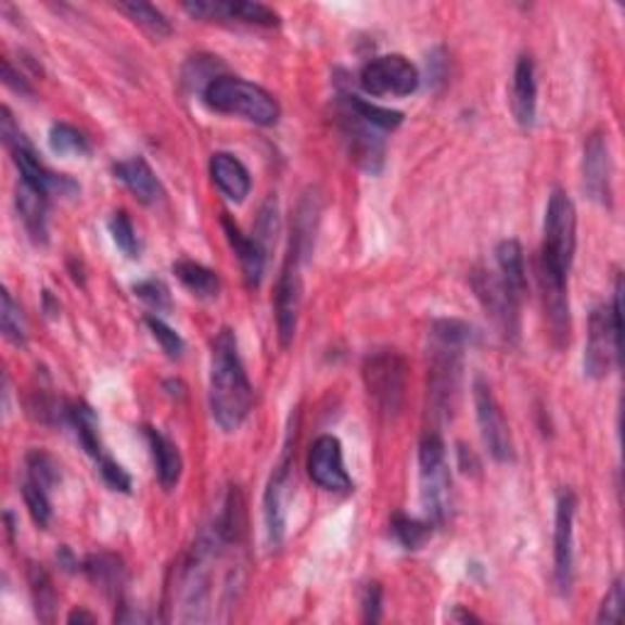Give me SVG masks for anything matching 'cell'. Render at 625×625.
<instances>
[{
  "label": "cell",
  "instance_id": "cell-5",
  "mask_svg": "<svg viewBox=\"0 0 625 625\" xmlns=\"http://www.w3.org/2000/svg\"><path fill=\"white\" fill-rule=\"evenodd\" d=\"M420 467V501H423L425 518L435 527L445 525L452 518L455 494L452 476H449L445 443L437 430H428L418 447Z\"/></svg>",
  "mask_w": 625,
  "mask_h": 625
},
{
  "label": "cell",
  "instance_id": "cell-15",
  "mask_svg": "<svg viewBox=\"0 0 625 625\" xmlns=\"http://www.w3.org/2000/svg\"><path fill=\"white\" fill-rule=\"evenodd\" d=\"M183 10L199 20H230V23L257 27H277L281 23L277 10L252 0H195V3H183Z\"/></svg>",
  "mask_w": 625,
  "mask_h": 625
},
{
  "label": "cell",
  "instance_id": "cell-36",
  "mask_svg": "<svg viewBox=\"0 0 625 625\" xmlns=\"http://www.w3.org/2000/svg\"><path fill=\"white\" fill-rule=\"evenodd\" d=\"M20 492H23L25 506H27L29 515H33V521L39 527H49V523H52V501H49L47 488L37 486L35 482L25 479L23 486H20Z\"/></svg>",
  "mask_w": 625,
  "mask_h": 625
},
{
  "label": "cell",
  "instance_id": "cell-18",
  "mask_svg": "<svg viewBox=\"0 0 625 625\" xmlns=\"http://www.w3.org/2000/svg\"><path fill=\"white\" fill-rule=\"evenodd\" d=\"M220 222H222L225 238H228L230 247L234 250V254H238L244 281H247L250 289H257L264 279V267H267V254L269 252L262 247L257 238H250V234H244L240 225L234 222L228 213H222Z\"/></svg>",
  "mask_w": 625,
  "mask_h": 625
},
{
  "label": "cell",
  "instance_id": "cell-25",
  "mask_svg": "<svg viewBox=\"0 0 625 625\" xmlns=\"http://www.w3.org/2000/svg\"><path fill=\"white\" fill-rule=\"evenodd\" d=\"M496 257V271L498 277L506 281V286L511 289L515 296H525L527 277H525V257L523 247L518 240H501L494 250Z\"/></svg>",
  "mask_w": 625,
  "mask_h": 625
},
{
  "label": "cell",
  "instance_id": "cell-26",
  "mask_svg": "<svg viewBox=\"0 0 625 625\" xmlns=\"http://www.w3.org/2000/svg\"><path fill=\"white\" fill-rule=\"evenodd\" d=\"M68 425L74 428V433L78 437V443L86 449L88 457H93L95 462L105 455L103 439H101V423H98L95 410L78 400V404H68Z\"/></svg>",
  "mask_w": 625,
  "mask_h": 625
},
{
  "label": "cell",
  "instance_id": "cell-38",
  "mask_svg": "<svg viewBox=\"0 0 625 625\" xmlns=\"http://www.w3.org/2000/svg\"><path fill=\"white\" fill-rule=\"evenodd\" d=\"M277 232H279V205L277 199H271L262 205L259 211V220H257V228H254V238L262 244L264 250H271L273 240H277Z\"/></svg>",
  "mask_w": 625,
  "mask_h": 625
},
{
  "label": "cell",
  "instance_id": "cell-20",
  "mask_svg": "<svg viewBox=\"0 0 625 625\" xmlns=\"http://www.w3.org/2000/svg\"><path fill=\"white\" fill-rule=\"evenodd\" d=\"M117 179H120L127 189L135 193V199L144 205H156L164 199L162 181L156 179V174L146 160L142 156H132V160L117 162L113 166Z\"/></svg>",
  "mask_w": 625,
  "mask_h": 625
},
{
  "label": "cell",
  "instance_id": "cell-16",
  "mask_svg": "<svg viewBox=\"0 0 625 625\" xmlns=\"http://www.w3.org/2000/svg\"><path fill=\"white\" fill-rule=\"evenodd\" d=\"M584 189L589 193V199L611 205V176H613V164H611V150H609V137L603 132H591L584 142Z\"/></svg>",
  "mask_w": 625,
  "mask_h": 625
},
{
  "label": "cell",
  "instance_id": "cell-17",
  "mask_svg": "<svg viewBox=\"0 0 625 625\" xmlns=\"http://www.w3.org/2000/svg\"><path fill=\"white\" fill-rule=\"evenodd\" d=\"M291 437L283 452L281 462L273 469L269 479L267 494H264V521H267V535L273 547L283 543V533H286V494H289V476H291Z\"/></svg>",
  "mask_w": 625,
  "mask_h": 625
},
{
  "label": "cell",
  "instance_id": "cell-14",
  "mask_svg": "<svg viewBox=\"0 0 625 625\" xmlns=\"http://www.w3.org/2000/svg\"><path fill=\"white\" fill-rule=\"evenodd\" d=\"M308 474L320 488L332 494H349L352 479L342 459V445L335 435H320L310 445L308 452Z\"/></svg>",
  "mask_w": 625,
  "mask_h": 625
},
{
  "label": "cell",
  "instance_id": "cell-2",
  "mask_svg": "<svg viewBox=\"0 0 625 625\" xmlns=\"http://www.w3.org/2000/svg\"><path fill=\"white\" fill-rule=\"evenodd\" d=\"M252 384L244 371L238 337L222 328L213 340L211 357V413L225 433L238 430L252 410Z\"/></svg>",
  "mask_w": 625,
  "mask_h": 625
},
{
  "label": "cell",
  "instance_id": "cell-42",
  "mask_svg": "<svg viewBox=\"0 0 625 625\" xmlns=\"http://www.w3.org/2000/svg\"><path fill=\"white\" fill-rule=\"evenodd\" d=\"M381 603H384V589L379 582H369L361 594V611H365L367 623L381 621Z\"/></svg>",
  "mask_w": 625,
  "mask_h": 625
},
{
  "label": "cell",
  "instance_id": "cell-23",
  "mask_svg": "<svg viewBox=\"0 0 625 625\" xmlns=\"http://www.w3.org/2000/svg\"><path fill=\"white\" fill-rule=\"evenodd\" d=\"M47 205H49V195L33 189V186L25 181H20L17 193H15V208H17L20 220H23L25 225L29 240H33L35 244H47L49 240Z\"/></svg>",
  "mask_w": 625,
  "mask_h": 625
},
{
  "label": "cell",
  "instance_id": "cell-46",
  "mask_svg": "<svg viewBox=\"0 0 625 625\" xmlns=\"http://www.w3.org/2000/svg\"><path fill=\"white\" fill-rule=\"evenodd\" d=\"M449 621H457V623H479L482 618H479V615H474V613L464 611L462 605H455V611L449 613Z\"/></svg>",
  "mask_w": 625,
  "mask_h": 625
},
{
  "label": "cell",
  "instance_id": "cell-32",
  "mask_svg": "<svg viewBox=\"0 0 625 625\" xmlns=\"http://www.w3.org/2000/svg\"><path fill=\"white\" fill-rule=\"evenodd\" d=\"M117 10L125 13L132 20L135 25H140L146 33L154 37H169L171 35V25L162 10H156L150 3H117Z\"/></svg>",
  "mask_w": 625,
  "mask_h": 625
},
{
  "label": "cell",
  "instance_id": "cell-29",
  "mask_svg": "<svg viewBox=\"0 0 625 625\" xmlns=\"http://www.w3.org/2000/svg\"><path fill=\"white\" fill-rule=\"evenodd\" d=\"M29 591H33L35 611L39 621H52L54 618V605H56V591L52 586V576L44 570L42 564H29L27 570Z\"/></svg>",
  "mask_w": 625,
  "mask_h": 625
},
{
  "label": "cell",
  "instance_id": "cell-12",
  "mask_svg": "<svg viewBox=\"0 0 625 625\" xmlns=\"http://www.w3.org/2000/svg\"><path fill=\"white\" fill-rule=\"evenodd\" d=\"M574 515L576 496L570 488L557 494L554 506V586L560 596H570L574 584Z\"/></svg>",
  "mask_w": 625,
  "mask_h": 625
},
{
  "label": "cell",
  "instance_id": "cell-34",
  "mask_svg": "<svg viewBox=\"0 0 625 625\" xmlns=\"http://www.w3.org/2000/svg\"><path fill=\"white\" fill-rule=\"evenodd\" d=\"M0 330L17 347H23L27 342V322L23 308L10 296V291H3V296H0Z\"/></svg>",
  "mask_w": 625,
  "mask_h": 625
},
{
  "label": "cell",
  "instance_id": "cell-47",
  "mask_svg": "<svg viewBox=\"0 0 625 625\" xmlns=\"http://www.w3.org/2000/svg\"><path fill=\"white\" fill-rule=\"evenodd\" d=\"M68 623H95V615L86 611H72L68 613Z\"/></svg>",
  "mask_w": 625,
  "mask_h": 625
},
{
  "label": "cell",
  "instance_id": "cell-33",
  "mask_svg": "<svg viewBox=\"0 0 625 625\" xmlns=\"http://www.w3.org/2000/svg\"><path fill=\"white\" fill-rule=\"evenodd\" d=\"M25 469L29 482L47 488V492H52V488L62 482V472H59L56 459L52 455H47L44 449H29L25 455Z\"/></svg>",
  "mask_w": 625,
  "mask_h": 625
},
{
  "label": "cell",
  "instance_id": "cell-30",
  "mask_svg": "<svg viewBox=\"0 0 625 625\" xmlns=\"http://www.w3.org/2000/svg\"><path fill=\"white\" fill-rule=\"evenodd\" d=\"M433 523L418 521V518H410L404 513H396L394 521H391V535L396 537V543L404 547V550H420L433 535Z\"/></svg>",
  "mask_w": 625,
  "mask_h": 625
},
{
  "label": "cell",
  "instance_id": "cell-40",
  "mask_svg": "<svg viewBox=\"0 0 625 625\" xmlns=\"http://www.w3.org/2000/svg\"><path fill=\"white\" fill-rule=\"evenodd\" d=\"M135 293L154 310H169L171 308V293H169V289H166V283L160 279L140 281L135 286Z\"/></svg>",
  "mask_w": 625,
  "mask_h": 625
},
{
  "label": "cell",
  "instance_id": "cell-22",
  "mask_svg": "<svg viewBox=\"0 0 625 625\" xmlns=\"http://www.w3.org/2000/svg\"><path fill=\"white\" fill-rule=\"evenodd\" d=\"M144 437H146V445H150V452L154 459V469H156V479H160L162 488L166 492H171L179 484L181 472H183V459L179 447L171 437H166L162 430L156 428H144Z\"/></svg>",
  "mask_w": 625,
  "mask_h": 625
},
{
  "label": "cell",
  "instance_id": "cell-6",
  "mask_svg": "<svg viewBox=\"0 0 625 625\" xmlns=\"http://www.w3.org/2000/svg\"><path fill=\"white\" fill-rule=\"evenodd\" d=\"M621 298L623 279L615 277L613 301L591 310L589 337H586L584 349V371L589 379H605L621 365Z\"/></svg>",
  "mask_w": 625,
  "mask_h": 625
},
{
  "label": "cell",
  "instance_id": "cell-13",
  "mask_svg": "<svg viewBox=\"0 0 625 625\" xmlns=\"http://www.w3.org/2000/svg\"><path fill=\"white\" fill-rule=\"evenodd\" d=\"M301 257L289 250L286 264L277 279V293H273V312H277V330L279 342L286 349L298 330V312H301Z\"/></svg>",
  "mask_w": 625,
  "mask_h": 625
},
{
  "label": "cell",
  "instance_id": "cell-11",
  "mask_svg": "<svg viewBox=\"0 0 625 625\" xmlns=\"http://www.w3.org/2000/svg\"><path fill=\"white\" fill-rule=\"evenodd\" d=\"M474 408H476V420L479 430H482V439L496 462H513V439L511 430L503 418V410L498 406V400L494 396L488 381L476 377L474 379Z\"/></svg>",
  "mask_w": 625,
  "mask_h": 625
},
{
  "label": "cell",
  "instance_id": "cell-7",
  "mask_svg": "<svg viewBox=\"0 0 625 625\" xmlns=\"http://www.w3.org/2000/svg\"><path fill=\"white\" fill-rule=\"evenodd\" d=\"M472 289L482 303L486 316L494 320V326L501 332L506 342L515 345L521 337V303L523 298L506 286V281L498 277L496 269L479 267L472 271Z\"/></svg>",
  "mask_w": 625,
  "mask_h": 625
},
{
  "label": "cell",
  "instance_id": "cell-43",
  "mask_svg": "<svg viewBox=\"0 0 625 625\" xmlns=\"http://www.w3.org/2000/svg\"><path fill=\"white\" fill-rule=\"evenodd\" d=\"M3 81L8 88H13L15 93L20 95H33V86L27 84V78L15 72L13 64H10V59H3Z\"/></svg>",
  "mask_w": 625,
  "mask_h": 625
},
{
  "label": "cell",
  "instance_id": "cell-10",
  "mask_svg": "<svg viewBox=\"0 0 625 625\" xmlns=\"http://www.w3.org/2000/svg\"><path fill=\"white\" fill-rule=\"evenodd\" d=\"M337 123L342 140L347 142V152L352 160H355L365 171L379 174L381 166H384L386 154L384 137H381L384 132L361 120V117L352 111L345 101H340V98H337Z\"/></svg>",
  "mask_w": 625,
  "mask_h": 625
},
{
  "label": "cell",
  "instance_id": "cell-27",
  "mask_svg": "<svg viewBox=\"0 0 625 625\" xmlns=\"http://www.w3.org/2000/svg\"><path fill=\"white\" fill-rule=\"evenodd\" d=\"M174 273H176V279H179L195 298H203V301L218 298L220 277L213 269L203 267V264H199V262L181 259V262L174 264Z\"/></svg>",
  "mask_w": 625,
  "mask_h": 625
},
{
  "label": "cell",
  "instance_id": "cell-9",
  "mask_svg": "<svg viewBox=\"0 0 625 625\" xmlns=\"http://www.w3.org/2000/svg\"><path fill=\"white\" fill-rule=\"evenodd\" d=\"M361 91L369 95H410L418 91L420 74L418 68L400 54L377 56L361 66L359 72Z\"/></svg>",
  "mask_w": 625,
  "mask_h": 625
},
{
  "label": "cell",
  "instance_id": "cell-39",
  "mask_svg": "<svg viewBox=\"0 0 625 625\" xmlns=\"http://www.w3.org/2000/svg\"><path fill=\"white\" fill-rule=\"evenodd\" d=\"M98 472H101L105 486L113 488V492H120V494L132 492V476L127 474V469L123 464H117L113 457L103 455L101 459H98Z\"/></svg>",
  "mask_w": 625,
  "mask_h": 625
},
{
  "label": "cell",
  "instance_id": "cell-19",
  "mask_svg": "<svg viewBox=\"0 0 625 625\" xmlns=\"http://www.w3.org/2000/svg\"><path fill=\"white\" fill-rule=\"evenodd\" d=\"M511 107L513 115L521 127H533L537 115V76H535V62L531 54H523L515 62L513 68V84H511Z\"/></svg>",
  "mask_w": 625,
  "mask_h": 625
},
{
  "label": "cell",
  "instance_id": "cell-45",
  "mask_svg": "<svg viewBox=\"0 0 625 625\" xmlns=\"http://www.w3.org/2000/svg\"><path fill=\"white\" fill-rule=\"evenodd\" d=\"M457 455H459V464H462V469H464V472H467V474H469V464H472V469H474V472H476V469H479V462H476V457H474L472 452H469V449H467L464 445H459V449H457Z\"/></svg>",
  "mask_w": 625,
  "mask_h": 625
},
{
  "label": "cell",
  "instance_id": "cell-31",
  "mask_svg": "<svg viewBox=\"0 0 625 625\" xmlns=\"http://www.w3.org/2000/svg\"><path fill=\"white\" fill-rule=\"evenodd\" d=\"M49 146H52V152L59 156H84L91 152L88 137L78 130V127L66 123H54L49 127Z\"/></svg>",
  "mask_w": 625,
  "mask_h": 625
},
{
  "label": "cell",
  "instance_id": "cell-37",
  "mask_svg": "<svg viewBox=\"0 0 625 625\" xmlns=\"http://www.w3.org/2000/svg\"><path fill=\"white\" fill-rule=\"evenodd\" d=\"M146 322V328H150L152 332V337L160 342V347L166 352V357L169 359H181L183 357V340L179 332H176L171 326H166V322L162 318H156V316H146L144 318Z\"/></svg>",
  "mask_w": 625,
  "mask_h": 625
},
{
  "label": "cell",
  "instance_id": "cell-35",
  "mask_svg": "<svg viewBox=\"0 0 625 625\" xmlns=\"http://www.w3.org/2000/svg\"><path fill=\"white\" fill-rule=\"evenodd\" d=\"M107 228H111L115 247L120 250L125 257L140 259L142 247H140V238H137V230H135V225L130 220V215H127L125 211L113 213V218L107 220Z\"/></svg>",
  "mask_w": 625,
  "mask_h": 625
},
{
  "label": "cell",
  "instance_id": "cell-41",
  "mask_svg": "<svg viewBox=\"0 0 625 625\" xmlns=\"http://www.w3.org/2000/svg\"><path fill=\"white\" fill-rule=\"evenodd\" d=\"M623 603H625L623 579L618 576V579L611 584V589L605 591L603 601L599 605V615H596V621H599V623H618L621 613H623Z\"/></svg>",
  "mask_w": 625,
  "mask_h": 625
},
{
  "label": "cell",
  "instance_id": "cell-28",
  "mask_svg": "<svg viewBox=\"0 0 625 625\" xmlns=\"http://www.w3.org/2000/svg\"><path fill=\"white\" fill-rule=\"evenodd\" d=\"M337 98L340 101H345L352 111L361 117V120L369 123L371 127H377V130H381V132L396 130V127L404 123V113L391 111V107L377 105V103H369V101H365V98H359L357 93L342 91Z\"/></svg>",
  "mask_w": 625,
  "mask_h": 625
},
{
  "label": "cell",
  "instance_id": "cell-8",
  "mask_svg": "<svg viewBox=\"0 0 625 625\" xmlns=\"http://www.w3.org/2000/svg\"><path fill=\"white\" fill-rule=\"evenodd\" d=\"M365 384L369 396L374 398L377 408L384 416H398L400 406L406 398V379H408V365L398 352H377V355L367 357L365 369Z\"/></svg>",
  "mask_w": 625,
  "mask_h": 625
},
{
  "label": "cell",
  "instance_id": "cell-21",
  "mask_svg": "<svg viewBox=\"0 0 625 625\" xmlns=\"http://www.w3.org/2000/svg\"><path fill=\"white\" fill-rule=\"evenodd\" d=\"M211 176L215 186L234 203H242L252 191V176L247 166L230 152H215L211 156Z\"/></svg>",
  "mask_w": 625,
  "mask_h": 625
},
{
  "label": "cell",
  "instance_id": "cell-4",
  "mask_svg": "<svg viewBox=\"0 0 625 625\" xmlns=\"http://www.w3.org/2000/svg\"><path fill=\"white\" fill-rule=\"evenodd\" d=\"M203 101L211 111L238 115L262 127L277 125L281 117L277 98L240 76H215L211 84L203 86Z\"/></svg>",
  "mask_w": 625,
  "mask_h": 625
},
{
  "label": "cell",
  "instance_id": "cell-24",
  "mask_svg": "<svg viewBox=\"0 0 625 625\" xmlns=\"http://www.w3.org/2000/svg\"><path fill=\"white\" fill-rule=\"evenodd\" d=\"M88 579H91L98 589H101L105 596H111L117 603H123V591L127 584V572L120 557H115L111 552H101V554H91L84 562L81 570Z\"/></svg>",
  "mask_w": 625,
  "mask_h": 625
},
{
  "label": "cell",
  "instance_id": "cell-1",
  "mask_svg": "<svg viewBox=\"0 0 625 625\" xmlns=\"http://www.w3.org/2000/svg\"><path fill=\"white\" fill-rule=\"evenodd\" d=\"M576 252V211L570 195L554 189L547 199L543 247L537 259V281H540L545 320L550 326V337L554 347H564L570 342V293L566 281L574 264Z\"/></svg>",
  "mask_w": 625,
  "mask_h": 625
},
{
  "label": "cell",
  "instance_id": "cell-44",
  "mask_svg": "<svg viewBox=\"0 0 625 625\" xmlns=\"http://www.w3.org/2000/svg\"><path fill=\"white\" fill-rule=\"evenodd\" d=\"M56 562H59V566H62V570L68 572V574H74V572H81V570H84V562H78L76 557H74V552L68 550V547H59V552H56Z\"/></svg>",
  "mask_w": 625,
  "mask_h": 625
},
{
  "label": "cell",
  "instance_id": "cell-3",
  "mask_svg": "<svg viewBox=\"0 0 625 625\" xmlns=\"http://www.w3.org/2000/svg\"><path fill=\"white\" fill-rule=\"evenodd\" d=\"M474 330L462 320H435L430 328V416L437 420H447L452 416L459 396V381H462V355L464 347L472 342Z\"/></svg>",
  "mask_w": 625,
  "mask_h": 625
}]
</instances>
